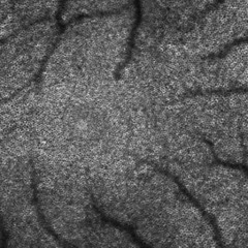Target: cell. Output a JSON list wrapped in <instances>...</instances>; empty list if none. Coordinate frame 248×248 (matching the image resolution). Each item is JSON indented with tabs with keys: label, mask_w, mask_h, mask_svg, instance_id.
Masks as SVG:
<instances>
[{
	"label": "cell",
	"mask_w": 248,
	"mask_h": 248,
	"mask_svg": "<svg viewBox=\"0 0 248 248\" xmlns=\"http://www.w3.org/2000/svg\"><path fill=\"white\" fill-rule=\"evenodd\" d=\"M59 5H58V10H57V12H56V21H57V24L60 26V30L58 31V34H57V37H56V40H55V42H54V44H53V46L51 48V50H49V52H48V54H46V57H45V59L43 60V62H42V65H41V68H40V71H38V73H37V75L34 77V78H32V79H31L26 85H24V86L23 87H21L20 89H18L17 91H16L14 94L12 95V96H10L9 98L7 99H3L2 100V104H5V103H7V102H11L12 99H14L16 96H17L20 92H22L23 90H25V89H27L31 84H32V82H35L36 84H38V80H40V78H41V76H42V73L44 72V68H45V65H46V61H48V59H49V57L52 55V53L55 51V49H56V46H57V45H58V42H59V40H60V37H61V35L63 34V32L65 31V29H66V27L68 26V25H72L73 23H76L77 21H80V20H83V19H86V18H93V17H104V16H111V15H116V14H118L119 12H120V10H118V11H108V12H97V13H93V14H81V15H79V16H76V17H74V18H72L71 20H69L66 24H61V17H60V15H61V12L63 11V9H64V5L66 4V2L65 1H60L59 3H58Z\"/></svg>",
	"instance_id": "1"
},
{
	"label": "cell",
	"mask_w": 248,
	"mask_h": 248,
	"mask_svg": "<svg viewBox=\"0 0 248 248\" xmlns=\"http://www.w3.org/2000/svg\"><path fill=\"white\" fill-rule=\"evenodd\" d=\"M139 161L140 162H142V164H146V165H148V166H150V167H152V168H154L155 169V170H157L158 173H161V174H165V175H167V176H169V177H170L173 179V181L179 186V188H180V190H182L184 193H185V196L187 197L193 204H195L199 209H200V211L202 212V214L204 215V217L206 219H208L209 221H210V223L212 224V227H213V229H214V232H215V240H216V242L218 243V245L220 246V247H222L223 246V244L221 243V239H220V232H219V229H218V226H217V223H216V221L214 220V218H212V217L210 216V215H208V213L206 212V210H205V208L201 205V203L200 202L193 197L191 193L185 188V186L177 179V177H175L173 174H170V172H168V170H162V169H160L159 167H157L156 165H154V164H152L151 161H149V160H145V159H139Z\"/></svg>",
	"instance_id": "2"
},
{
	"label": "cell",
	"mask_w": 248,
	"mask_h": 248,
	"mask_svg": "<svg viewBox=\"0 0 248 248\" xmlns=\"http://www.w3.org/2000/svg\"><path fill=\"white\" fill-rule=\"evenodd\" d=\"M135 4L137 6V16H136V22L135 24L133 26V28H131V32H130V35H129V40H128V49H127V56H126V59L125 61H123L122 63L117 67V69H116L115 72V79L116 80H119L120 78V72L122 71V69L125 67L128 62L130 61V58H131V55H133V49H134V45H135V37L137 35V30L139 28V25L141 24V21H142V4L140 1H138V0H136L135 1Z\"/></svg>",
	"instance_id": "3"
},
{
	"label": "cell",
	"mask_w": 248,
	"mask_h": 248,
	"mask_svg": "<svg viewBox=\"0 0 248 248\" xmlns=\"http://www.w3.org/2000/svg\"><path fill=\"white\" fill-rule=\"evenodd\" d=\"M30 165H31V169H32V180H31V187H32V193H33V203L36 207V210H37V214H38V217H40V220L42 222V224L44 226L45 230L49 232L50 235H52L54 238H55L57 241H59L62 245L63 246H66V247H76L74 244H71L68 243L67 241H65V240H62L55 232H54L49 226L48 223L46 222L45 220V217L41 211V207L40 205H38V202H37V192H36V182H35V168H34V165H33V161L32 159H30Z\"/></svg>",
	"instance_id": "4"
},
{
	"label": "cell",
	"mask_w": 248,
	"mask_h": 248,
	"mask_svg": "<svg viewBox=\"0 0 248 248\" xmlns=\"http://www.w3.org/2000/svg\"><path fill=\"white\" fill-rule=\"evenodd\" d=\"M94 207V209H95V211L102 216V218H103V220L105 221V222H107V223H110V224H112V226H114V227H116V228H118V229H120V230H123L124 232H127L128 234L133 237V239L135 240V242H137V244L138 245H140L141 247H144V248H150L151 246L149 245V244H146V243H144L141 239H140L139 237H137V235L135 234V230L131 228V227H128V226H123V224H121V223H119L118 221H116V220H114V219H112V218H108V217H107L104 213H102V211H99V209L94 205L93 206Z\"/></svg>",
	"instance_id": "5"
},
{
	"label": "cell",
	"mask_w": 248,
	"mask_h": 248,
	"mask_svg": "<svg viewBox=\"0 0 248 248\" xmlns=\"http://www.w3.org/2000/svg\"><path fill=\"white\" fill-rule=\"evenodd\" d=\"M246 93L247 88H235V89H229V90H224V89H214V90H205V91H195V92H189L187 94L182 95V97L178 100H182L184 98L191 97V96H197V95H208V94H223V95H228L232 94V93ZM176 100V102H178Z\"/></svg>",
	"instance_id": "6"
},
{
	"label": "cell",
	"mask_w": 248,
	"mask_h": 248,
	"mask_svg": "<svg viewBox=\"0 0 248 248\" xmlns=\"http://www.w3.org/2000/svg\"><path fill=\"white\" fill-rule=\"evenodd\" d=\"M247 42V38L246 37H244V38H239V40H236V41H234V42H232L231 44H229L227 46H226V49H224L220 54H218V55H209V56H207L206 58H211V57H214V58H223V57H226L227 56V54L232 50V46H237V45H240V44H243V43H246Z\"/></svg>",
	"instance_id": "7"
}]
</instances>
